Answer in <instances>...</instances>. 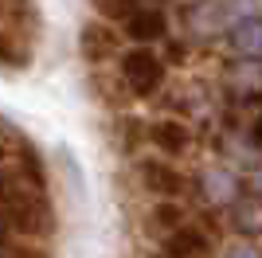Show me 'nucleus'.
<instances>
[{
    "label": "nucleus",
    "mask_w": 262,
    "mask_h": 258,
    "mask_svg": "<svg viewBox=\"0 0 262 258\" xmlns=\"http://www.w3.org/2000/svg\"><path fill=\"white\" fill-rule=\"evenodd\" d=\"M258 137H262V118H258Z\"/></svg>",
    "instance_id": "obj_13"
},
{
    "label": "nucleus",
    "mask_w": 262,
    "mask_h": 258,
    "mask_svg": "<svg viewBox=\"0 0 262 258\" xmlns=\"http://www.w3.org/2000/svg\"><path fill=\"white\" fill-rule=\"evenodd\" d=\"M141 180H145V188L157 192V196H180L184 192V176L176 168H168V164H157V161L141 164Z\"/></svg>",
    "instance_id": "obj_2"
},
{
    "label": "nucleus",
    "mask_w": 262,
    "mask_h": 258,
    "mask_svg": "<svg viewBox=\"0 0 262 258\" xmlns=\"http://www.w3.org/2000/svg\"><path fill=\"white\" fill-rule=\"evenodd\" d=\"M204 188H208L211 200H235V180H231L227 172H219V168H211L208 176H204Z\"/></svg>",
    "instance_id": "obj_7"
},
{
    "label": "nucleus",
    "mask_w": 262,
    "mask_h": 258,
    "mask_svg": "<svg viewBox=\"0 0 262 258\" xmlns=\"http://www.w3.org/2000/svg\"><path fill=\"white\" fill-rule=\"evenodd\" d=\"M227 258H258V250H254L251 243H235V247L227 250Z\"/></svg>",
    "instance_id": "obj_10"
},
{
    "label": "nucleus",
    "mask_w": 262,
    "mask_h": 258,
    "mask_svg": "<svg viewBox=\"0 0 262 258\" xmlns=\"http://www.w3.org/2000/svg\"><path fill=\"white\" fill-rule=\"evenodd\" d=\"M164 32H168V24H164V12H157V8H137L125 20V35L129 39H161Z\"/></svg>",
    "instance_id": "obj_4"
},
{
    "label": "nucleus",
    "mask_w": 262,
    "mask_h": 258,
    "mask_svg": "<svg viewBox=\"0 0 262 258\" xmlns=\"http://www.w3.org/2000/svg\"><path fill=\"white\" fill-rule=\"evenodd\" d=\"M0 196H4V176H0Z\"/></svg>",
    "instance_id": "obj_12"
},
{
    "label": "nucleus",
    "mask_w": 262,
    "mask_h": 258,
    "mask_svg": "<svg viewBox=\"0 0 262 258\" xmlns=\"http://www.w3.org/2000/svg\"><path fill=\"white\" fill-rule=\"evenodd\" d=\"M231 47L243 59H262V20H243L231 28Z\"/></svg>",
    "instance_id": "obj_5"
},
{
    "label": "nucleus",
    "mask_w": 262,
    "mask_h": 258,
    "mask_svg": "<svg viewBox=\"0 0 262 258\" xmlns=\"http://www.w3.org/2000/svg\"><path fill=\"white\" fill-rule=\"evenodd\" d=\"M4 239H8V231H4V219H0V243H4Z\"/></svg>",
    "instance_id": "obj_11"
},
{
    "label": "nucleus",
    "mask_w": 262,
    "mask_h": 258,
    "mask_svg": "<svg viewBox=\"0 0 262 258\" xmlns=\"http://www.w3.org/2000/svg\"><path fill=\"white\" fill-rule=\"evenodd\" d=\"M208 250V239L200 235L196 227H176L172 235L164 239V254L168 258H200Z\"/></svg>",
    "instance_id": "obj_3"
},
{
    "label": "nucleus",
    "mask_w": 262,
    "mask_h": 258,
    "mask_svg": "<svg viewBox=\"0 0 262 258\" xmlns=\"http://www.w3.org/2000/svg\"><path fill=\"white\" fill-rule=\"evenodd\" d=\"M98 8L114 20H129L133 12H137V0H98Z\"/></svg>",
    "instance_id": "obj_8"
},
{
    "label": "nucleus",
    "mask_w": 262,
    "mask_h": 258,
    "mask_svg": "<svg viewBox=\"0 0 262 258\" xmlns=\"http://www.w3.org/2000/svg\"><path fill=\"white\" fill-rule=\"evenodd\" d=\"M0 157H4V145H0Z\"/></svg>",
    "instance_id": "obj_14"
},
{
    "label": "nucleus",
    "mask_w": 262,
    "mask_h": 258,
    "mask_svg": "<svg viewBox=\"0 0 262 258\" xmlns=\"http://www.w3.org/2000/svg\"><path fill=\"white\" fill-rule=\"evenodd\" d=\"M153 145L164 153H184L188 149V129L180 121H157L153 125Z\"/></svg>",
    "instance_id": "obj_6"
},
{
    "label": "nucleus",
    "mask_w": 262,
    "mask_h": 258,
    "mask_svg": "<svg viewBox=\"0 0 262 258\" xmlns=\"http://www.w3.org/2000/svg\"><path fill=\"white\" fill-rule=\"evenodd\" d=\"M121 75H125V82H129L133 94H153L157 86H161L164 71H161V59H157L153 51H145V47H137V51H129L125 59H121Z\"/></svg>",
    "instance_id": "obj_1"
},
{
    "label": "nucleus",
    "mask_w": 262,
    "mask_h": 258,
    "mask_svg": "<svg viewBox=\"0 0 262 258\" xmlns=\"http://www.w3.org/2000/svg\"><path fill=\"white\" fill-rule=\"evenodd\" d=\"M180 219H184V211H180L176 204H157L153 207V223H164V227H172V231H176Z\"/></svg>",
    "instance_id": "obj_9"
}]
</instances>
